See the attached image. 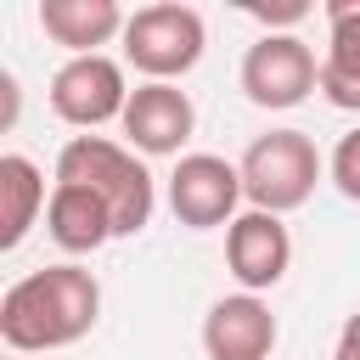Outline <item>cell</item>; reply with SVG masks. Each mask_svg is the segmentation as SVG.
<instances>
[{
    "label": "cell",
    "instance_id": "5",
    "mask_svg": "<svg viewBox=\"0 0 360 360\" xmlns=\"http://www.w3.org/2000/svg\"><path fill=\"white\" fill-rule=\"evenodd\" d=\"M242 90H248L253 107L287 112L309 90H321V62H315V51L298 34H264L242 56Z\"/></svg>",
    "mask_w": 360,
    "mask_h": 360
},
{
    "label": "cell",
    "instance_id": "18",
    "mask_svg": "<svg viewBox=\"0 0 360 360\" xmlns=\"http://www.w3.org/2000/svg\"><path fill=\"white\" fill-rule=\"evenodd\" d=\"M0 96H6V124H0V129H11V124H17V96H22V90H17V73H0Z\"/></svg>",
    "mask_w": 360,
    "mask_h": 360
},
{
    "label": "cell",
    "instance_id": "16",
    "mask_svg": "<svg viewBox=\"0 0 360 360\" xmlns=\"http://www.w3.org/2000/svg\"><path fill=\"white\" fill-rule=\"evenodd\" d=\"M248 11H253V17H259L270 34H276V28H292V22H304V17H309V6H304V0H281V6H248Z\"/></svg>",
    "mask_w": 360,
    "mask_h": 360
},
{
    "label": "cell",
    "instance_id": "6",
    "mask_svg": "<svg viewBox=\"0 0 360 360\" xmlns=\"http://www.w3.org/2000/svg\"><path fill=\"white\" fill-rule=\"evenodd\" d=\"M129 107V84H124V68L112 56H68L56 73H51V112L73 129H101L112 118H124Z\"/></svg>",
    "mask_w": 360,
    "mask_h": 360
},
{
    "label": "cell",
    "instance_id": "17",
    "mask_svg": "<svg viewBox=\"0 0 360 360\" xmlns=\"http://www.w3.org/2000/svg\"><path fill=\"white\" fill-rule=\"evenodd\" d=\"M332 360H360V309L343 321V332H338V349H332Z\"/></svg>",
    "mask_w": 360,
    "mask_h": 360
},
{
    "label": "cell",
    "instance_id": "14",
    "mask_svg": "<svg viewBox=\"0 0 360 360\" xmlns=\"http://www.w3.org/2000/svg\"><path fill=\"white\" fill-rule=\"evenodd\" d=\"M45 174L34 169V158H22V152H6L0 158V248L11 253L28 231H34V219L45 214Z\"/></svg>",
    "mask_w": 360,
    "mask_h": 360
},
{
    "label": "cell",
    "instance_id": "3",
    "mask_svg": "<svg viewBox=\"0 0 360 360\" xmlns=\"http://www.w3.org/2000/svg\"><path fill=\"white\" fill-rule=\"evenodd\" d=\"M242 197L259 214H292L309 202L321 180V152L304 129H270L242 152Z\"/></svg>",
    "mask_w": 360,
    "mask_h": 360
},
{
    "label": "cell",
    "instance_id": "11",
    "mask_svg": "<svg viewBox=\"0 0 360 360\" xmlns=\"http://www.w3.org/2000/svg\"><path fill=\"white\" fill-rule=\"evenodd\" d=\"M45 231H51V242H56L62 253H96L101 242H112V236H118V231H112L107 202H101V197H90L84 186H68V180H56V186H51Z\"/></svg>",
    "mask_w": 360,
    "mask_h": 360
},
{
    "label": "cell",
    "instance_id": "12",
    "mask_svg": "<svg viewBox=\"0 0 360 360\" xmlns=\"http://www.w3.org/2000/svg\"><path fill=\"white\" fill-rule=\"evenodd\" d=\"M124 11L118 0H39V28L45 39L68 45L73 56H96V45H107L112 34H124Z\"/></svg>",
    "mask_w": 360,
    "mask_h": 360
},
{
    "label": "cell",
    "instance_id": "9",
    "mask_svg": "<svg viewBox=\"0 0 360 360\" xmlns=\"http://www.w3.org/2000/svg\"><path fill=\"white\" fill-rule=\"evenodd\" d=\"M124 135L135 152L146 158H169L186 146V135L197 129V107L180 84H135L129 90V107H124Z\"/></svg>",
    "mask_w": 360,
    "mask_h": 360
},
{
    "label": "cell",
    "instance_id": "10",
    "mask_svg": "<svg viewBox=\"0 0 360 360\" xmlns=\"http://www.w3.org/2000/svg\"><path fill=\"white\" fill-rule=\"evenodd\" d=\"M202 349L208 360H270L276 349V315L259 292H231L202 315Z\"/></svg>",
    "mask_w": 360,
    "mask_h": 360
},
{
    "label": "cell",
    "instance_id": "7",
    "mask_svg": "<svg viewBox=\"0 0 360 360\" xmlns=\"http://www.w3.org/2000/svg\"><path fill=\"white\" fill-rule=\"evenodd\" d=\"M242 202V169L214 158V152H186L169 174V208L186 231H214L231 225Z\"/></svg>",
    "mask_w": 360,
    "mask_h": 360
},
{
    "label": "cell",
    "instance_id": "13",
    "mask_svg": "<svg viewBox=\"0 0 360 360\" xmlns=\"http://www.w3.org/2000/svg\"><path fill=\"white\" fill-rule=\"evenodd\" d=\"M326 22L332 45L321 56V96L343 112H360V0H332Z\"/></svg>",
    "mask_w": 360,
    "mask_h": 360
},
{
    "label": "cell",
    "instance_id": "1",
    "mask_svg": "<svg viewBox=\"0 0 360 360\" xmlns=\"http://www.w3.org/2000/svg\"><path fill=\"white\" fill-rule=\"evenodd\" d=\"M101 315V281L79 264H45L6 287L0 338L11 354H45L79 343Z\"/></svg>",
    "mask_w": 360,
    "mask_h": 360
},
{
    "label": "cell",
    "instance_id": "2",
    "mask_svg": "<svg viewBox=\"0 0 360 360\" xmlns=\"http://www.w3.org/2000/svg\"><path fill=\"white\" fill-rule=\"evenodd\" d=\"M56 180L84 186L90 197H101L107 214H112V231H118V236L146 231L152 202H158L146 163H141L129 146L107 141V135H73V141L56 152Z\"/></svg>",
    "mask_w": 360,
    "mask_h": 360
},
{
    "label": "cell",
    "instance_id": "8",
    "mask_svg": "<svg viewBox=\"0 0 360 360\" xmlns=\"http://www.w3.org/2000/svg\"><path fill=\"white\" fill-rule=\"evenodd\" d=\"M225 264L242 281V292L276 287L287 276V264H292V236H287L281 214H259V208L236 214L225 225Z\"/></svg>",
    "mask_w": 360,
    "mask_h": 360
},
{
    "label": "cell",
    "instance_id": "4",
    "mask_svg": "<svg viewBox=\"0 0 360 360\" xmlns=\"http://www.w3.org/2000/svg\"><path fill=\"white\" fill-rule=\"evenodd\" d=\"M202 17L180 0H158V6H141L129 22H124V62L135 73H146V84H174L180 73H191L202 62Z\"/></svg>",
    "mask_w": 360,
    "mask_h": 360
},
{
    "label": "cell",
    "instance_id": "15",
    "mask_svg": "<svg viewBox=\"0 0 360 360\" xmlns=\"http://www.w3.org/2000/svg\"><path fill=\"white\" fill-rule=\"evenodd\" d=\"M332 180H338V191H343L349 202H360V129H349V135L338 141V152H332Z\"/></svg>",
    "mask_w": 360,
    "mask_h": 360
}]
</instances>
